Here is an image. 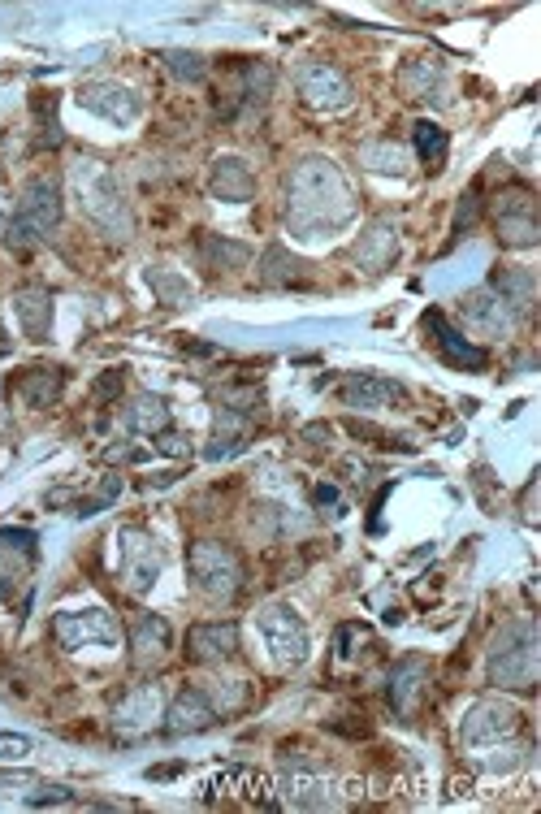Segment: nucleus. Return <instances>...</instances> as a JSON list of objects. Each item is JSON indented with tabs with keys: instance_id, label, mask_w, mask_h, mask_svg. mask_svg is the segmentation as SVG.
<instances>
[{
	"instance_id": "f257e3e1",
	"label": "nucleus",
	"mask_w": 541,
	"mask_h": 814,
	"mask_svg": "<svg viewBox=\"0 0 541 814\" xmlns=\"http://www.w3.org/2000/svg\"><path fill=\"white\" fill-rule=\"evenodd\" d=\"M61 217V200H57V182L52 178H35L22 195V208L9 226V247H35L39 239H48V230L57 226Z\"/></svg>"
},
{
	"instance_id": "f03ea898",
	"label": "nucleus",
	"mask_w": 541,
	"mask_h": 814,
	"mask_svg": "<svg viewBox=\"0 0 541 814\" xmlns=\"http://www.w3.org/2000/svg\"><path fill=\"white\" fill-rule=\"evenodd\" d=\"M425 330H433V347H438V356H442L446 364H455V369H481V364L490 360L481 347H472L459 330H451L442 312H429V317H425Z\"/></svg>"
},
{
	"instance_id": "7ed1b4c3",
	"label": "nucleus",
	"mask_w": 541,
	"mask_h": 814,
	"mask_svg": "<svg viewBox=\"0 0 541 814\" xmlns=\"http://www.w3.org/2000/svg\"><path fill=\"white\" fill-rule=\"evenodd\" d=\"M234 641H239V633H234V624H200L191 628L187 646H191V659H221V654L234 650Z\"/></svg>"
},
{
	"instance_id": "20e7f679",
	"label": "nucleus",
	"mask_w": 541,
	"mask_h": 814,
	"mask_svg": "<svg viewBox=\"0 0 541 814\" xmlns=\"http://www.w3.org/2000/svg\"><path fill=\"white\" fill-rule=\"evenodd\" d=\"M208 724H213V706H208V698L195 689L182 693L174 702V711H169V732H195V728H208Z\"/></svg>"
},
{
	"instance_id": "39448f33",
	"label": "nucleus",
	"mask_w": 541,
	"mask_h": 814,
	"mask_svg": "<svg viewBox=\"0 0 541 814\" xmlns=\"http://www.w3.org/2000/svg\"><path fill=\"white\" fill-rule=\"evenodd\" d=\"M342 399H347L351 407H368L377 399H403V390L394 382H381V377H351L347 390H342Z\"/></svg>"
},
{
	"instance_id": "423d86ee",
	"label": "nucleus",
	"mask_w": 541,
	"mask_h": 814,
	"mask_svg": "<svg viewBox=\"0 0 541 814\" xmlns=\"http://www.w3.org/2000/svg\"><path fill=\"white\" fill-rule=\"evenodd\" d=\"M18 317H22V330H26V334H31V338H44V334H48V317H52L48 295H44V291L18 295Z\"/></svg>"
},
{
	"instance_id": "0eeeda50",
	"label": "nucleus",
	"mask_w": 541,
	"mask_h": 814,
	"mask_svg": "<svg viewBox=\"0 0 541 814\" xmlns=\"http://www.w3.org/2000/svg\"><path fill=\"white\" fill-rule=\"evenodd\" d=\"M213 187L230 200H247L252 195V174L239 165V161H217V174H213Z\"/></svg>"
},
{
	"instance_id": "6e6552de",
	"label": "nucleus",
	"mask_w": 541,
	"mask_h": 814,
	"mask_svg": "<svg viewBox=\"0 0 541 814\" xmlns=\"http://www.w3.org/2000/svg\"><path fill=\"white\" fill-rule=\"evenodd\" d=\"M416 148H420V156H425L429 165H438L442 156H446V135L433 122H420L416 126Z\"/></svg>"
},
{
	"instance_id": "1a4fd4ad",
	"label": "nucleus",
	"mask_w": 541,
	"mask_h": 814,
	"mask_svg": "<svg viewBox=\"0 0 541 814\" xmlns=\"http://www.w3.org/2000/svg\"><path fill=\"white\" fill-rule=\"evenodd\" d=\"M165 65L174 70L178 78H204V57H195V52H165Z\"/></svg>"
},
{
	"instance_id": "9d476101",
	"label": "nucleus",
	"mask_w": 541,
	"mask_h": 814,
	"mask_svg": "<svg viewBox=\"0 0 541 814\" xmlns=\"http://www.w3.org/2000/svg\"><path fill=\"white\" fill-rule=\"evenodd\" d=\"M26 754H31V741L26 737H5V732H0V758H26Z\"/></svg>"
},
{
	"instance_id": "9b49d317",
	"label": "nucleus",
	"mask_w": 541,
	"mask_h": 814,
	"mask_svg": "<svg viewBox=\"0 0 541 814\" xmlns=\"http://www.w3.org/2000/svg\"><path fill=\"white\" fill-rule=\"evenodd\" d=\"M316 503H338V490H334V485H321V490H316Z\"/></svg>"
},
{
	"instance_id": "f8f14e48",
	"label": "nucleus",
	"mask_w": 541,
	"mask_h": 814,
	"mask_svg": "<svg viewBox=\"0 0 541 814\" xmlns=\"http://www.w3.org/2000/svg\"><path fill=\"white\" fill-rule=\"evenodd\" d=\"M0 594H5V585H0Z\"/></svg>"
}]
</instances>
